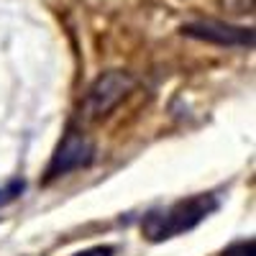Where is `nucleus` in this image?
<instances>
[{"instance_id": "3", "label": "nucleus", "mask_w": 256, "mask_h": 256, "mask_svg": "<svg viewBox=\"0 0 256 256\" xmlns=\"http://www.w3.org/2000/svg\"><path fill=\"white\" fill-rule=\"evenodd\" d=\"M95 159V146L92 141L80 134V131H67V136L62 138L59 148L54 152L52 162H49V169H46V177L54 180V177H64L74 172V169H82L88 166L90 162Z\"/></svg>"}, {"instance_id": "2", "label": "nucleus", "mask_w": 256, "mask_h": 256, "mask_svg": "<svg viewBox=\"0 0 256 256\" xmlns=\"http://www.w3.org/2000/svg\"><path fill=\"white\" fill-rule=\"evenodd\" d=\"M136 88V80L128 74V72H118V70H110V72H102L92 84L88 95H84V116L98 120V118H105L113 108H118V102Z\"/></svg>"}, {"instance_id": "5", "label": "nucleus", "mask_w": 256, "mask_h": 256, "mask_svg": "<svg viewBox=\"0 0 256 256\" xmlns=\"http://www.w3.org/2000/svg\"><path fill=\"white\" fill-rule=\"evenodd\" d=\"M220 256H256V241L248 238V241H236L230 244Z\"/></svg>"}, {"instance_id": "6", "label": "nucleus", "mask_w": 256, "mask_h": 256, "mask_svg": "<svg viewBox=\"0 0 256 256\" xmlns=\"http://www.w3.org/2000/svg\"><path fill=\"white\" fill-rule=\"evenodd\" d=\"M116 248L113 246H92V248H84V251H77L74 256H113Z\"/></svg>"}, {"instance_id": "7", "label": "nucleus", "mask_w": 256, "mask_h": 256, "mask_svg": "<svg viewBox=\"0 0 256 256\" xmlns=\"http://www.w3.org/2000/svg\"><path fill=\"white\" fill-rule=\"evenodd\" d=\"M20 190H24V184H18V182H13L10 187H3V190H0V205L8 202V200H13Z\"/></svg>"}, {"instance_id": "1", "label": "nucleus", "mask_w": 256, "mask_h": 256, "mask_svg": "<svg viewBox=\"0 0 256 256\" xmlns=\"http://www.w3.org/2000/svg\"><path fill=\"white\" fill-rule=\"evenodd\" d=\"M216 208L218 200L212 195H192L187 200H177L162 210L146 212V218L141 220V233L154 244L182 236V233L198 228Z\"/></svg>"}, {"instance_id": "4", "label": "nucleus", "mask_w": 256, "mask_h": 256, "mask_svg": "<svg viewBox=\"0 0 256 256\" xmlns=\"http://www.w3.org/2000/svg\"><path fill=\"white\" fill-rule=\"evenodd\" d=\"M182 34L190 36V38L208 41V44H218V46H251L254 44L251 28L230 26V24H223V20H198V24H184Z\"/></svg>"}]
</instances>
